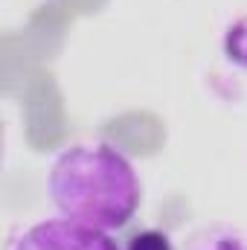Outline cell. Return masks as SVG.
I'll return each instance as SVG.
<instances>
[{"label": "cell", "instance_id": "4", "mask_svg": "<svg viewBox=\"0 0 247 250\" xmlns=\"http://www.w3.org/2000/svg\"><path fill=\"white\" fill-rule=\"evenodd\" d=\"M221 53L233 67L247 70V15H239L236 21L227 23L221 38Z\"/></svg>", "mask_w": 247, "mask_h": 250}, {"label": "cell", "instance_id": "5", "mask_svg": "<svg viewBox=\"0 0 247 250\" xmlns=\"http://www.w3.org/2000/svg\"><path fill=\"white\" fill-rule=\"evenodd\" d=\"M123 250H175V242L169 233L157 230V227H145V230H137L125 239Z\"/></svg>", "mask_w": 247, "mask_h": 250}, {"label": "cell", "instance_id": "3", "mask_svg": "<svg viewBox=\"0 0 247 250\" xmlns=\"http://www.w3.org/2000/svg\"><path fill=\"white\" fill-rule=\"evenodd\" d=\"M186 250H247V236L230 224H209L192 233Z\"/></svg>", "mask_w": 247, "mask_h": 250}, {"label": "cell", "instance_id": "1", "mask_svg": "<svg viewBox=\"0 0 247 250\" xmlns=\"http://www.w3.org/2000/svg\"><path fill=\"white\" fill-rule=\"evenodd\" d=\"M47 195L59 215L111 233L137 215L143 184L128 154L117 146L73 143L50 163Z\"/></svg>", "mask_w": 247, "mask_h": 250}, {"label": "cell", "instance_id": "2", "mask_svg": "<svg viewBox=\"0 0 247 250\" xmlns=\"http://www.w3.org/2000/svg\"><path fill=\"white\" fill-rule=\"evenodd\" d=\"M6 250H123L108 230L79 224L73 218H44L18 230Z\"/></svg>", "mask_w": 247, "mask_h": 250}]
</instances>
